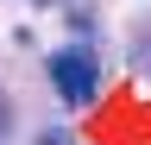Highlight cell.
<instances>
[{
    "mask_svg": "<svg viewBox=\"0 0 151 145\" xmlns=\"http://www.w3.org/2000/svg\"><path fill=\"white\" fill-rule=\"evenodd\" d=\"M0 126H6V107H0Z\"/></svg>",
    "mask_w": 151,
    "mask_h": 145,
    "instance_id": "obj_2",
    "label": "cell"
},
{
    "mask_svg": "<svg viewBox=\"0 0 151 145\" xmlns=\"http://www.w3.org/2000/svg\"><path fill=\"white\" fill-rule=\"evenodd\" d=\"M50 82H57V95L76 101V107H88L94 95H101V69H94V57H88L82 44H69V50L50 57Z\"/></svg>",
    "mask_w": 151,
    "mask_h": 145,
    "instance_id": "obj_1",
    "label": "cell"
}]
</instances>
